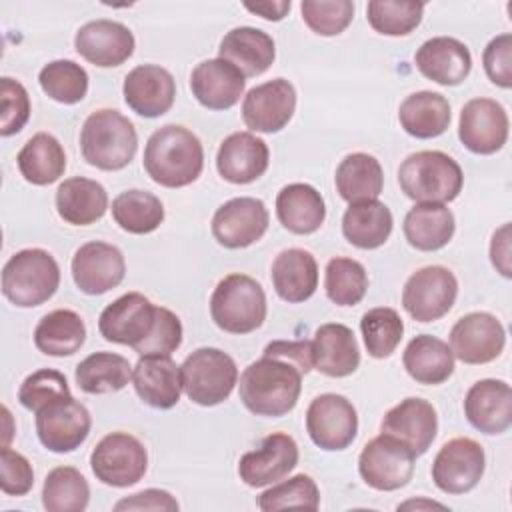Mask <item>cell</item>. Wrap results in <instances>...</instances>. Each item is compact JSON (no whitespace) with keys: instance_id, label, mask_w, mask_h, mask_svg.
Here are the masks:
<instances>
[{"instance_id":"cell-36","label":"cell","mask_w":512,"mask_h":512,"mask_svg":"<svg viewBox=\"0 0 512 512\" xmlns=\"http://www.w3.org/2000/svg\"><path fill=\"white\" fill-rule=\"evenodd\" d=\"M398 120L404 132L414 138H436L450 126V104L440 92L420 90L402 100Z\"/></svg>"},{"instance_id":"cell-10","label":"cell","mask_w":512,"mask_h":512,"mask_svg":"<svg viewBox=\"0 0 512 512\" xmlns=\"http://www.w3.org/2000/svg\"><path fill=\"white\" fill-rule=\"evenodd\" d=\"M458 296V280L444 266H424L404 284L402 306L416 322H434L450 312Z\"/></svg>"},{"instance_id":"cell-50","label":"cell","mask_w":512,"mask_h":512,"mask_svg":"<svg viewBox=\"0 0 512 512\" xmlns=\"http://www.w3.org/2000/svg\"><path fill=\"white\" fill-rule=\"evenodd\" d=\"M302 20L320 36L342 34L354 18V2L350 0H304L300 4Z\"/></svg>"},{"instance_id":"cell-12","label":"cell","mask_w":512,"mask_h":512,"mask_svg":"<svg viewBox=\"0 0 512 512\" xmlns=\"http://www.w3.org/2000/svg\"><path fill=\"white\" fill-rule=\"evenodd\" d=\"M92 428V416L88 408L70 398L48 404L36 412V434L40 444L56 454L74 452L84 444Z\"/></svg>"},{"instance_id":"cell-15","label":"cell","mask_w":512,"mask_h":512,"mask_svg":"<svg viewBox=\"0 0 512 512\" xmlns=\"http://www.w3.org/2000/svg\"><path fill=\"white\" fill-rule=\"evenodd\" d=\"M156 306L140 292H128L110 302L98 318V330L104 340L136 348L152 332Z\"/></svg>"},{"instance_id":"cell-40","label":"cell","mask_w":512,"mask_h":512,"mask_svg":"<svg viewBox=\"0 0 512 512\" xmlns=\"http://www.w3.org/2000/svg\"><path fill=\"white\" fill-rule=\"evenodd\" d=\"M16 164L26 182L46 186L64 174L66 154L58 138L48 132H38L20 148Z\"/></svg>"},{"instance_id":"cell-8","label":"cell","mask_w":512,"mask_h":512,"mask_svg":"<svg viewBox=\"0 0 512 512\" xmlns=\"http://www.w3.org/2000/svg\"><path fill=\"white\" fill-rule=\"evenodd\" d=\"M90 468L106 486L128 488L142 480L148 470L144 444L128 432L106 434L90 454Z\"/></svg>"},{"instance_id":"cell-3","label":"cell","mask_w":512,"mask_h":512,"mask_svg":"<svg viewBox=\"0 0 512 512\" xmlns=\"http://www.w3.org/2000/svg\"><path fill=\"white\" fill-rule=\"evenodd\" d=\"M136 148V128L118 110L100 108L82 124L80 150L90 166L108 172L122 170L132 162Z\"/></svg>"},{"instance_id":"cell-47","label":"cell","mask_w":512,"mask_h":512,"mask_svg":"<svg viewBox=\"0 0 512 512\" xmlns=\"http://www.w3.org/2000/svg\"><path fill=\"white\" fill-rule=\"evenodd\" d=\"M424 4L412 0H370L366 6L368 24L384 36H406L422 20Z\"/></svg>"},{"instance_id":"cell-18","label":"cell","mask_w":512,"mask_h":512,"mask_svg":"<svg viewBox=\"0 0 512 512\" xmlns=\"http://www.w3.org/2000/svg\"><path fill=\"white\" fill-rule=\"evenodd\" d=\"M508 114L492 98H472L464 104L458 122V138L474 154H494L508 140Z\"/></svg>"},{"instance_id":"cell-32","label":"cell","mask_w":512,"mask_h":512,"mask_svg":"<svg viewBox=\"0 0 512 512\" xmlns=\"http://www.w3.org/2000/svg\"><path fill=\"white\" fill-rule=\"evenodd\" d=\"M56 212L72 226H90L108 210L106 188L90 178H66L56 190Z\"/></svg>"},{"instance_id":"cell-37","label":"cell","mask_w":512,"mask_h":512,"mask_svg":"<svg viewBox=\"0 0 512 512\" xmlns=\"http://www.w3.org/2000/svg\"><path fill=\"white\" fill-rule=\"evenodd\" d=\"M392 212L380 200L354 202L342 216L344 238L362 250L380 248L392 234Z\"/></svg>"},{"instance_id":"cell-48","label":"cell","mask_w":512,"mask_h":512,"mask_svg":"<svg viewBox=\"0 0 512 512\" xmlns=\"http://www.w3.org/2000/svg\"><path fill=\"white\" fill-rule=\"evenodd\" d=\"M320 490L308 474H296L284 482H278L258 496V508L262 512L284 508L318 510Z\"/></svg>"},{"instance_id":"cell-27","label":"cell","mask_w":512,"mask_h":512,"mask_svg":"<svg viewBox=\"0 0 512 512\" xmlns=\"http://www.w3.org/2000/svg\"><path fill=\"white\" fill-rule=\"evenodd\" d=\"M416 68L428 80L442 86L462 84L472 70V56L464 42L452 36H434L414 54Z\"/></svg>"},{"instance_id":"cell-16","label":"cell","mask_w":512,"mask_h":512,"mask_svg":"<svg viewBox=\"0 0 512 512\" xmlns=\"http://www.w3.org/2000/svg\"><path fill=\"white\" fill-rule=\"evenodd\" d=\"M504 344V326L490 312H470L450 330V350L464 364H488L502 354Z\"/></svg>"},{"instance_id":"cell-25","label":"cell","mask_w":512,"mask_h":512,"mask_svg":"<svg viewBox=\"0 0 512 512\" xmlns=\"http://www.w3.org/2000/svg\"><path fill=\"white\" fill-rule=\"evenodd\" d=\"M132 384L138 398L158 410L178 404L182 394L180 366L164 354H144L132 368Z\"/></svg>"},{"instance_id":"cell-30","label":"cell","mask_w":512,"mask_h":512,"mask_svg":"<svg viewBox=\"0 0 512 512\" xmlns=\"http://www.w3.org/2000/svg\"><path fill=\"white\" fill-rule=\"evenodd\" d=\"M218 58L230 62L244 78L264 74L274 58L276 46L268 32L252 26H238L224 34L218 48Z\"/></svg>"},{"instance_id":"cell-14","label":"cell","mask_w":512,"mask_h":512,"mask_svg":"<svg viewBox=\"0 0 512 512\" xmlns=\"http://www.w3.org/2000/svg\"><path fill=\"white\" fill-rule=\"evenodd\" d=\"M270 214L262 200L238 196L224 202L212 216V236L224 248H246L268 230Z\"/></svg>"},{"instance_id":"cell-49","label":"cell","mask_w":512,"mask_h":512,"mask_svg":"<svg viewBox=\"0 0 512 512\" xmlns=\"http://www.w3.org/2000/svg\"><path fill=\"white\" fill-rule=\"evenodd\" d=\"M70 386L62 372L52 368H40L24 378L18 390V402L34 414L52 402L70 398Z\"/></svg>"},{"instance_id":"cell-41","label":"cell","mask_w":512,"mask_h":512,"mask_svg":"<svg viewBox=\"0 0 512 512\" xmlns=\"http://www.w3.org/2000/svg\"><path fill=\"white\" fill-rule=\"evenodd\" d=\"M74 380L86 394H112L132 380V366L122 354L94 352L76 366Z\"/></svg>"},{"instance_id":"cell-42","label":"cell","mask_w":512,"mask_h":512,"mask_svg":"<svg viewBox=\"0 0 512 512\" xmlns=\"http://www.w3.org/2000/svg\"><path fill=\"white\" fill-rule=\"evenodd\" d=\"M114 222L130 234H150L164 222V204L146 190H126L112 200Z\"/></svg>"},{"instance_id":"cell-53","label":"cell","mask_w":512,"mask_h":512,"mask_svg":"<svg viewBox=\"0 0 512 512\" xmlns=\"http://www.w3.org/2000/svg\"><path fill=\"white\" fill-rule=\"evenodd\" d=\"M34 486V470L26 456L2 446L0 450V488L8 496H24Z\"/></svg>"},{"instance_id":"cell-7","label":"cell","mask_w":512,"mask_h":512,"mask_svg":"<svg viewBox=\"0 0 512 512\" xmlns=\"http://www.w3.org/2000/svg\"><path fill=\"white\" fill-rule=\"evenodd\" d=\"M182 390L198 406H216L228 400L238 384V368L220 348H198L180 366Z\"/></svg>"},{"instance_id":"cell-51","label":"cell","mask_w":512,"mask_h":512,"mask_svg":"<svg viewBox=\"0 0 512 512\" xmlns=\"http://www.w3.org/2000/svg\"><path fill=\"white\" fill-rule=\"evenodd\" d=\"M0 100H2V120L0 134L12 136L20 132L30 118V96L24 84L4 76L0 78Z\"/></svg>"},{"instance_id":"cell-26","label":"cell","mask_w":512,"mask_h":512,"mask_svg":"<svg viewBox=\"0 0 512 512\" xmlns=\"http://www.w3.org/2000/svg\"><path fill=\"white\" fill-rule=\"evenodd\" d=\"M270 162L268 146L252 132H234L220 142L216 154L218 174L232 184H250L258 180Z\"/></svg>"},{"instance_id":"cell-57","label":"cell","mask_w":512,"mask_h":512,"mask_svg":"<svg viewBox=\"0 0 512 512\" xmlns=\"http://www.w3.org/2000/svg\"><path fill=\"white\" fill-rule=\"evenodd\" d=\"M244 8L252 14H258L262 16L264 20H270V22H278L282 20L290 8H292V2L290 0H264V2H244Z\"/></svg>"},{"instance_id":"cell-9","label":"cell","mask_w":512,"mask_h":512,"mask_svg":"<svg viewBox=\"0 0 512 512\" xmlns=\"http://www.w3.org/2000/svg\"><path fill=\"white\" fill-rule=\"evenodd\" d=\"M414 460L416 456L406 444L380 432V436L372 438L362 448L358 458V472L370 488L392 492L412 480Z\"/></svg>"},{"instance_id":"cell-19","label":"cell","mask_w":512,"mask_h":512,"mask_svg":"<svg viewBox=\"0 0 512 512\" xmlns=\"http://www.w3.org/2000/svg\"><path fill=\"white\" fill-rule=\"evenodd\" d=\"M70 270L80 292L98 296L116 288L124 280L126 260L114 244L92 240L74 252Z\"/></svg>"},{"instance_id":"cell-31","label":"cell","mask_w":512,"mask_h":512,"mask_svg":"<svg viewBox=\"0 0 512 512\" xmlns=\"http://www.w3.org/2000/svg\"><path fill=\"white\" fill-rule=\"evenodd\" d=\"M270 276L276 294L290 304L308 300L318 288L316 258L304 248L282 250L272 262Z\"/></svg>"},{"instance_id":"cell-29","label":"cell","mask_w":512,"mask_h":512,"mask_svg":"<svg viewBox=\"0 0 512 512\" xmlns=\"http://www.w3.org/2000/svg\"><path fill=\"white\" fill-rule=\"evenodd\" d=\"M312 366L330 378H344L360 366V348L346 324H322L312 338Z\"/></svg>"},{"instance_id":"cell-55","label":"cell","mask_w":512,"mask_h":512,"mask_svg":"<svg viewBox=\"0 0 512 512\" xmlns=\"http://www.w3.org/2000/svg\"><path fill=\"white\" fill-rule=\"evenodd\" d=\"M178 500L160 488H146L132 496H126L114 504V510H178Z\"/></svg>"},{"instance_id":"cell-35","label":"cell","mask_w":512,"mask_h":512,"mask_svg":"<svg viewBox=\"0 0 512 512\" xmlns=\"http://www.w3.org/2000/svg\"><path fill=\"white\" fill-rule=\"evenodd\" d=\"M402 362L408 376L426 386L442 384L454 372V354L450 346L432 334L414 336L402 354Z\"/></svg>"},{"instance_id":"cell-58","label":"cell","mask_w":512,"mask_h":512,"mask_svg":"<svg viewBox=\"0 0 512 512\" xmlns=\"http://www.w3.org/2000/svg\"><path fill=\"white\" fill-rule=\"evenodd\" d=\"M412 506H416V508H420V506H426V508H444L442 504H438V502H430V500H410V502H404V504H400L398 508H412Z\"/></svg>"},{"instance_id":"cell-45","label":"cell","mask_w":512,"mask_h":512,"mask_svg":"<svg viewBox=\"0 0 512 512\" xmlns=\"http://www.w3.org/2000/svg\"><path fill=\"white\" fill-rule=\"evenodd\" d=\"M366 352L372 358H388L404 336V322L394 308L378 306L364 312L360 320Z\"/></svg>"},{"instance_id":"cell-20","label":"cell","mask_w":512,"mask_h":512,"mask_svg":"<svg viewBox=\"0 0 512 512\" xmlns=\"http://www.w3.org/2000/svg\"><path fill=\"white\" fill-rule=\"evenodd\" d=\"M298 464V444L284 432L268 434L260 448L246 452L238 462V476L250 488L280 482Z\"/></svg>"},{"instance_id":"cell-44","label":"cell","mask_w":512,"mask_h":512,"mask_svg":"<svg viewBox=\"0 0 512 512\" xmlns=\"http://www.w3.org/2000/svg\"><path fill=\"white\" fill-rule=\"evenodd\" d=\"M324 290L336 306H356L368 290L366 268L354 258H332L326 264Z\"/></svg>"},{"instance_id":"cell-52","label":"cell","mask_w":512,"mask_h":512,"mask_svg":"<svg viewBox=\"0 0 512 512\" xmlns=\"http://www.w3.org/2000/svg\"><path fill=\"white\" fill-rule=\"evenodd\" d=\"M180 344H182L180 318L172 310H168L164 306H156L154 328L148 334V338L134 348V352H138L140 356H144V354L170 356L172 352H176L180 348Z\"/></svg>"},{"instance_id":"cell-6","label":"cell","mask_w":512,"mask_h":512,"mask_svg":"<svg viewBox=\"0 0 512 512\" xmlns=\"http://www.w3.org/2000/svg\"><path fill=\"white\" fill-rule=\"evenodd\" d=\"M266 294L262 286L246 274L224 276L210 296V316L214 324L230 334H250L266 320Z\"/></svg>"},{"instance_id":"cell-28","label":"cell","mask_w":512,"mask_h":512,"mask_svg":"<svg viewBox=\"0 0 512 512\" xmlns=\"http://www.w3.org/2000/svg\"><path fill=\"white\" fill-rule=\"evenodd\" d=\"M244 88L246 78L222 58L202 60L190 74V90L208 110L232 108L240 102Z\"/></svg>"},{"instance_id":"cell-56","label":"cell","mask_w":512,"mask_h":512,"mask_svg":"<svg viewBox=\"0 0 512 512\" xmlns=\"http://www.w3.org/2000/svg\"><path fill=\"white\" fill-rule=\"evenodd\" d=\"M510 222L502 224L490 240V262L504 278L512 276V264H510Z\"/></svg>"},{"instance_id":"cell-38","label":"cell","mask_w":512,"mask_h":512,"mask_svg":"<svg viewBox=\"0 0 512 512\" xmlns=\"http://www.w3.org/2000/svg\"><path fill=\"white\" fill-rule=\"evenodd\" d=\"M86 340V324L82 316L68 308H58L40 318L34 328V344L46 356H72Z\"/></svg>"},{"instance_id":"cell-5","label":"cell","mask_w":512,"mask_h":512,"mask_svg":"<svg viewBox=\"0 0 512 512\" xmlns=\"http://www.w3.org/2000/svg\"><path fill=\"white\" fill-rule=\"evenodd\" d=\"M60 284L56 258L42 248H24L2 268V294L18 308H34L50 300Z\"/></svg>"},{"instance_id":"cell-23","label":"cell","mask_w":512,"mask_h":512,"mask_svg":"<svg viewBox=\"0 0 512 512\" xmlns=\"http://www.w3.org/2000/svg\"><path fill=\"white\" fill-rule=\"evenodd\" d=\"M380 430L406 444L418 458L428 452L436 438L438 414L424 398H404L384 414Z\"/></svg>"},{"instance_id":"cell-54","label":"cell","mask_w":512,"mask_h":512,"mask_svg":"<svg viewBox=\"0 0 512 512\" xmlns=\"http://www.w3.org/2000/svg\"><path fill=\"white\" fill-rule=\"evenodd\" d=\"M482 64L486 70V76L500 88L512 86V34L504 32L494 36L484 52H482Z\"/></svg>"},{"instance_id":"cell-17","label":"cell","mask_w":512,"mask_h":512,"mask_svg":"<svg viewBox=\"0 0 512 512\" xmlns=\"http://www.w3.org/2000/svg\"><path fill=\"white\" fill-rule=\"evenodd\" d=\"M296 90L286 78H274L248 90L242 100V120L252 132H280L294 116Z\"/></svg>"},{"instance_id":"cell-11","label":"cell","mask_w":512,"mask_h":512,"mask_svg":"<svg viewBox=\"0 0 512 512\" xmlns=\"http://www.w3.org/2000/svg\"><path fill=\"white\" fill-rule=\"evenodd\" d=\"M306 432L310 440L328 452L348 448L358 434V414L354 404L334 392L316 396L306 410Z\"/></svg>"},{"instance_id":"cell-2","label":"cell","mask_w":512,"mask_h":512,"mask_svg":"<svg viewBox=\"0 0 512 512\" xmlns=\"http://www.w3.org/2000/svg\"><path fill=\"white\" fill-rule=\"evenodd\" d=\"M146 174L164 188L192 184L204 168V148L200 138L178 124H166L152 132L144 148Z\"/></svg>"},{"instance_id":"cell-34","label":"cell","mask_w":512,"mask_h":512,"mask_svg":"<svg viewBox=\"0 0 512 512\" xmlns=\"http://www.w3.org/2000/svg\"><path fill=\"white\" fill-rule=\"evenodd\" d=\"M402 228L412 248L434 252L452 240L456 222L452 210L446 204L418 202L408 210Z\"/></svg>"},{"instance_id":"cell-4","label":"cell","mask_w":512,"mask_h":512,"mask_svg":"<svg viewBox=\"0 0 512 512\" xmlns=\"http://www.w3.org/2000/svg\"><path fill=\"white\" fill-rule=\"evenodd\" d=\"M398 184L414 202L446 204L462 192L464 174L460 164L446 152L420 150L402 160Z\"/></svg>"},{"instance_id":"cell-24","label":"cell","mask_w":512,"mask_h":512,"mask_svg":"<svg viewBox=\"0 0 512 512\" xmlns=\"http://www.w3.org/2000/svg\"><path fill=\"white\" fill-rule=\"evenodd\" d=\"M466 420L482 434H502L512 424V388L504 380L474 382L464 398Z\"/></svg>"},{"instance_id":"cell-46","label":"cell","mask_w":512,"mask_h":512,"mask_svg":"<svg viewBox=\"0 0 512 512\" xmlns=\"http://www.w3.org/2000/svg\"><path fill=\"white\" fill-rule=\"evenodd\" d=\"M38 82L44 94L60 104H78L88 92V72L74 60L48 62Z\"/></svg>"},{"instance_id":"cell-33","label":"cell","mask_w":512,"mask_h":512,"mask_svg":"<svg viewBox=\"0 0 512 512\" xmlns=\"http://www.w3.org/2000/svg\"><path fill=\"white\" fill-rule=\"evenodd\" d=\"M276 216L280 224L292 234H312L326 218L322 194L304 182L284 186L276 196Z\"/></svg>"},{"instance_id":"cell-21","label":"cell","mask_w":512,"mask_h":512,"mask_svg":"<svg viewBox=\"0 0 512 512\" xmlns=\"http://www.w3.org/2000/svg\"><path fill=\"white\" fill-rule=\"evenodd\" d=\"M134 34L116 20H92L78 28L74 36L76 52L98 68H114L134 54Z\"/></svg>"},{"instance_id":"cell-1","label":"cell","mask_w":512,"mask_h":512,"mask_svg":"<svg viewBox=\"0 0 512 512\" xmlns=\"http://www.w3.org/2000/svg\"><path fill=\"white\" fill-rule=\"evenodd\" d=\"M312 368V340H274L244 368L240 400L256 416L280 418L298 404L302 376Z\"/></svg>"},{"instance_id":"cell-39","label":"cell","mask_w":512,"mask_h":512,"mask_svg":"<svg viewBox=\"0 0 512 512\" xmlns=\"http://www.w3.org/2000/svg\"><path fill=\"white\" fill-rule=\"evenodd\" d=\"M334 184L340 198L350 204L378 200L384 188V172L372 154L352 152L340 160L334 174Z\"/></svg>"},{"instance_id":"cell-22","label":"cell","mask_w":512,"mask_h":512,"mask_svg":"<svg viewBox=\"0 0 512 512\" xmlns=\"http://www.w3.org/2000/svg\"><path fill=\"white\" fill-rule=\"evenodd\" d=\"M122 94L132 112L144 118H158L174 104L176 80L158 64H140L126 74Z\"/></svg>"},{"instance_id":"cell-43","label":"cell","mask_w":512,"mask_h":512,"mask_svg":"<svg viewBox=\"0 0 512 512\" xmlns=\"http://www.w3.org/2000/svg\"><path fill=\"white\" fill-rule=\"evenodd\" d=\"M90 500V486L74 466H56L46 474L42 506L48 512H82Z\"/></svg>"},{"instance_id":"cell-13","label":"cell","mask_w":512,"mask_h":512,"mask_svg":"<svg viewBox=\"0 0 512 512\" xmlns=\"http://www.w3.org/2000/svg\"><path fill=\"white\" fill-rule=\"evenodd\" d=\"M486 468L484 448L466 436L448 440L432 462V480L446 494H466L480 482Z\"/></svg>"}]
</instances>
